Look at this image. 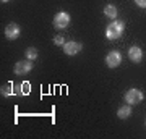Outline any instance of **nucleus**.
<instances>
[{"instance_id":"obj_8","label":"nucleus","mask_w":146,"mask_h":139,"mask_svg":"<svg viewBox=\"0 0 146 139\" xmlns=\"http://www.w3.org/2000/svg\"><path fill=\"white\" fill-rule=\"evenodd\" d=\"M128 58H130L131 62H135V63L141 62V58H143V52H141L140 47H136V45L130 47V49H128Z\"/></svg>"},{"instance_id":"obj_1","label":"nucleus","mask_w":146,"mask_h":139,"mask_svg":"<svg viewBox=\"0 0 146 139\" xmlns=\"http://www.w3.org/2000/svg\"><path fill=\"white\" fill-rule=\"evenodd\" d=\"M123 28H125V24H123L122 21H112V23L107 26V29H106V37H107L109 41L119 39V37L122 36V32H123Z\"/></svg>"},{"instance_id":"obj_15","label":"nucleus","mask_w":146,"mask_h":139,"mask_svg":"<svg viewBox=\"0 0 146 139\" xmlns=\"http://www.w3.org/2000/svg\"><path fill=\"white\" fill-rule=\"evenodd\" d=\"M135 3L141 8H146V0H135Z\"/></svg>"},{"instance_id":"obj_3","label":"nucleus","mask_w":146,"mask_h":139,"mask_svg":"<svg viewBox=\"0 0 146 139\" xmlns=\"http://www.w3.org/2000/svg\"><path fill=\"white\" fill-rule=\"evenodd\" d=\"M68 24H70V15H68V13L60 11V13L55 15V18H54V26H55V28L63 29V28H67Z\"/></svg>"},{"instance_id":"obj_5","label":"nucleus","mask_w":146,"mask_h":139,"mask_svg":"<svg viewBox=\"0 0 146 139\" xmlns=\"http://www.w3.org/2000/svg\"><path fill=\"white\" fill-rule=\"evenodd\" d=\"M63 52L67 53V55H76L78 52H81V44H78V42L75 41H68L65 42V45H63Z\"/></svg>"},{"instance_id":"obj_13","label":"nucleus","mask_w":146,"mask_h":139,"mask_svg":"<svg viewBox=\"0 0 146 139\" xmlns=\"http://www.w3.org/2000/svg\"><path fill=\"white\" fill-rule=\"evenodd\" d=\"M26 58L28 60H34V58H37V50L34 49V47H29L26 50Z\"/></svg>"},{"instance_id":"obj_4","label":"nucleus","mask_w":146,"mask_h":139,"mask_svg":"<svg viewBox=\"0 0 146 139\" xmlns=\"http://www.w3.org/2000/svg\"><path fill=\"white\" fill-rule=\"evenodd\" d=\"M31 70H33V63L29 62V60L18 62L15 67H13V71H15V74H20V76H23V74H28Z\"/></svg>"},{"instance_id":"obj_10","label":"nucleus","mask_w":146,"mask_h":139,"mask_svg":"<svg viewBox=\"0 0 146 139\" xmlns=\"http://www.w3.org/2000/svg\"><path fill=\"white\" fill-rule=\"evenodd\" d=\"M130 113H131L130 103H128V105H123V107H120L119 110H117V117H119V118H122V120L128 118V117H130Z\"/></svg>"},{"instance_id":"obj_6","label":"nucleus","mask_w":146,"mask_h":139,"mask_svg":"<svg viewBox=\"0 0 146 139\" xmlns=\"http://www.w3.org/2000/svg\"><path fill=\"white\" fill-rule=\"evenodd\" d=\"M122 62V55H120L119 52H110L109 55L106 57V65L109 68H117Z\"/></svg>"},{"instance_id":"obj_14","label":"nucleus","mask_w":146,"mask_h":139,"mask_svg":"<svg viewBox=\"0 0 146 139\" xmlns=\"http://www.w3.org/2000/svg\"><path fill=\"white\" fill-rule=\"evenodd\" d=\"M54 42H55L57 45H65V37L58 34V36H55V37H54Z\"/></svg>"},{"instance_id":"obj_12","label":"nucleus","mask_w":146,"mask_h":139,"mask_svg":"<svg viewBox=\"0 0 146 139\" xmlns=\"http://www.w3.org/2000/svg\"><path fill=\"white\" fill-rule=\"evenodd\" d=\"M104 15L106 16H109V18H112L114 20L115 16H117V8H115L114 5H107L104 8Z\"/></svg>"},{"instance_id":"obj_16","label":"nucleus","mask_w":146,"mask_h":139,"mask_svg":"<svg viewBox=\"0 0 146 139\" xmlns=\"http://www.w3.org/2000/svg\"><path fill=\"white\" fill-rule=\"evenodd\" d=\"M2 2H8V0H2Z\"/></svg>"},{"instance_id":"obj_9","label":"nucleus","mask_w":146,"mask_h":139,"mask_svg":"<svg viewBox=\"0 0 146 139\" xmlns=\"http://www.w3.org/2000/svg\"><path fill=\"white\" fill-rule=\"evenodd\" d=\"M15 92L18 94V96H28V94L31 92V84L28 81H23L20 86H18V89H16Z\"/></svg>"},{"instance_id":"obj_2","label":"nucleus","mask_w":146,"mask_h":139,"mask_svg":"<svg viewBox=\"0 0 146 139\" xmlns=\"http://www.w3.org/2000/svg\"><path fill=\"white\" fill-rule=\"evenodd\" d=\"M143 100V92L138 91V89H130V91H127L125 94V102L130 103V105H136V103H140Z\"/></svg>"},{"instance_id":"obj_11","label":"nucleus","mask_w":146,"mask_h":139,"mask_svg":"<svg viewBox=\"0 0 146 139\" xmlns=\"http://www.w3.org/2000/svg\"><path fill=\"white\" fill-rule=\"evenodd\" d=\"M15 91H13V84L11 82H7L5 86L2 88V96H5V97H10V96H15Z\"/></svg>"},{"instance_id":"obj_7","label":"nucleus","mask_w":146,"mask_h":139,"mask_svg":"<svg viewBox=\"0 0 146 139\" xmlns=\"http://www.w3.org/2000/svg\"><path fill=\"white\" fill-rule=\"evenodd\" d=\"M5 36L7 39H18V36H20V26L15 24V23H10V24L5 28Z\"/></svg>"}]
</instances>
